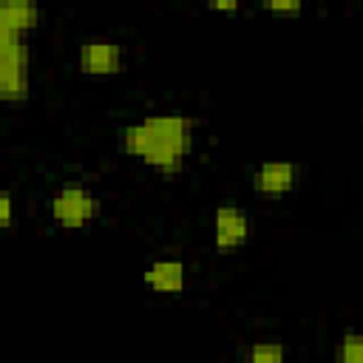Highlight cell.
I'll use <instances>...</instances> for the list:
<instances>
[{
    "instance_id": "13",
    "label": "cell",
    "mask_w": 363,
    "mask_h": 363,
    "mask_svg": "<svg viewBox=\"0 0 363 363\" xmlns=\"http://www.w3.org/2000/svg\"><path fill=\"white\" fill-rule=\"evenodd\" d=\"M11 210H14V201H11V193L3 190L0 193V224L9 230L11 227Z\"/></svg>"
},
{
    "instance_id": "4",
    "label": "cell",
    "mask_w": 363,
    "mask_h": 363,
    "mask_svg": "<svg viewBox=\"0 0 363 363\" xmlns=\"http://www.w3.org/2000/svg\"><path fill=\"white\" fill-rule=\"evenodd\" d=\"M252 221L235 204H221L213 216V244L218 252H235L250 241Z\"/></svg>"
},
{
    "instance_id": "1",
    "label": "cell",
    "mask_w": 363,
    "mask_h": 363,
    "mask_svg": "<svg viewBox=\"0 0 363 363\" xmlns=\"http://www.w3.org/2000/svg\"><path fill=\"white\" fill-rule=\"evenodd\" d=\"M119 139H122V150L128 156L142 159L145 164H150L159 173H179L182 164H184V159H187L167 139H162L145 119L142 122H133V125H125Z\"/></svg>"
},
{
    "instance_id": "9",
    "label": "cell",
    "mask_w": 363,
    "mask_h": 363,
    "mask_svg": "<svg viewBox=\"0 0 363 363\" xmlns=\"http://www.w3.org/2000/svg\"><path fill=\"white\" fill-rule=\"evenodd\" d=\"M40 20L37 0H0V28L28 34Z\"/></svg>"
},
{
    "instance_id": "11",
    "label": "cell",
    "mask_w": 363,
    "mask_h": 363,
    "mask_svg": "<svg viewBox=\"0 0 363 363\" xmlns=\"http://www.w3.org/2000/svg\"><path fill=\"white\" fill-rule=\"evenodd\" d=\"M337 357L343 363H363V332H346L340 337Z\"/></svg>"
},
{
    "instance_id": "10",
    "label": "cell",
    "mask_w": 363,
    "mask_h": 363,
    "mask_svg": "<svg viewBox=\"0 0 363 363\" xmlns=\"http://www.w3.org/2000/svg\"><path fill=\"white\" fill-rule=\"evenodd\" d=\"M284 346L281 343H269V340H261V343H252L247 349V360L252 363H281L284 360Z\"/></svg>"
},
{
    "instance_id": "6",
    "label": "cell",
    "mask_w": 363,
    "mask_h": 363,
    "mask_svg": "<svg viewBox=\"0 0 363 363\" xmlns=\"http://www.w3.org/2000/svg\"><path fill=\"white\" fill-rule=\"evenodd\" d=\"M298 184V164L292 162H261L252 170V190L267 199H281Z\"/></svg>"
},
{
    "instance_id": "2",
    "label": "cell",
    "mask_w": 363,
    "mask_h": 363,
    "mask_svg": "<svg viewBox=\"0 0 363 363\" xmlns=\"http://www.w3.org/2000/svg\"><path fill=\"white\" fill-rule=\"evenodd\" d=\"M28 96V45L26 34L0 28V99L23 102Z\"/></svg>"
},
{
    "instance_id": "14",
    "label": "cell",
    "mask_w": 363,
    "mask_h": 363,
    "mask_svg": "<svg viewBox=\"0 0 363 363\" xmlns=\"http://www.w3.org/2000/svg\"><path fill=\"white\" fill-rule=\"evenodd\" d=\"M207 6H210L213 11H238L241 0H207Z\"/></svg>"
},
{
    "instance_id": "5",
    "label": "cell",
    "mask_w": 363,
    "mask_h": 363,
    "mask_svg": "<svg viewBox=\"0 0 363 363\" xmlns=\"http://www.w3.org/2000/svg\"><path fill=\"white\" fill-rule=\"evenodd\" d=\"M77 62H79V71L88 77H111L122 71V48L113 40L94 37L79 45Z\"/></svg>"
},
{
    "instance_id": "7",
    "label": "cell",
    "mask_w": 363,
    "mask_h": 363,
    "mask_svg": "<svg viewBox=\"0 0 363 363\" xmlns=\"http://www.w3.org/2000/svg\"><path fill=\"white\" fill-rule=\"evenodd\" d=\"M142 278L156 295H179L187 286V267L179 258H159L142 272Z\"/></svg>"
},
{
    "instance_id": "8",
    "label": "cell",
    "mask_w": 363,
    "mask_h": 363,
    "mask_svg": "<svg viewBox=\"0 0 363 363\" xmlns=\"http://www.w3.org/2000/svg\"><path fill=\"white\" fill-rule=\"evenodd\" d=\"M145 122L162 139H167L182 156H190V150H193V119L179 116V113H147Z\"/></svg>"
},
{
    "instance_id": "12",
    "label": "cell",
    "mask_w": 363,
    "mask_h": 363,
    "mask_svg": "<svg viewBox=\"0 0 363 363\" xmlns=\"http://www.w3.org/2000/svg\"><path fill=\"white\" fill-rule=\"evenodd\" d=\"M261 6L272 14H298L303 0H261Z\"/></svg>"
},
{
    "instance_id": "3",
    "label": "cell",
    "mask_w": 363,
    "mask_h": 363,
    "mask_svg": "<svg viewBox=\"0 0 363 363\" xmlns=\"http://www.w3.org/2000/svg\"><path fill=\"white\" fill-rule=\"evenodd\" d=\"M99 210H102L99 199L94 193H88L85 187H79V184L60 187L51 196V218L62 230H79V227H85L88 221H94L99 216Z\"/></svg>"
}]
</instances>
